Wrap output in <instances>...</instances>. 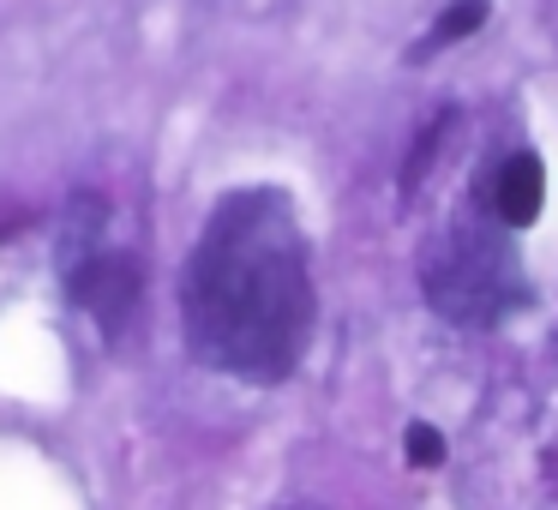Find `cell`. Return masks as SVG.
I'll list each match as a JSON object with an SVG mask.
<instances>
[{"label":"cell","instance_id":"5b68a950","mask_svg":"<svg viewBox=\"0 0 558 510\" xmlns=\"http://www.w3.org/2000/svg\"><path fill=\"white\" fill-rule=\"evenodd\" d=\"M486 0H450L445 13H438V25L426 31V49L421 54H433V49H450V42H462V37H474V31L486 25Z\"/></svg>","mask_w":558,"mask_h":510},{"label":"cell","instance_id":"52a82bcc","mask_svg":"<svg viewBox=\"0 0 558 510\" xmlns=\"http://www.w3.org/2000/svg\"><path fill=\"white\" fill-rule=\"evenodd\" d=\"M402 457H409L414 469H438V462H445V438H438V426L414 421L409 433H402Z\"/></svg>","mask_w":558,"mask_h":510},{"label":"cell","instance_id":"6da1fadb","mask_svg":"<svg viewBox=\"0 0 558 510\" xmlns=\"http://www.w3.org/2000/svg\"><path fill=\"white\" fill-rule=\"evenodd\" d=\"M313 265L289 198L253 186L210 210L181 289L186 349L205 366L277 385L313 342Z\"/></svg>","mask_w":558,"mask_h":510},{"label":"cell","instance_id":"3957f363","mask_svg":"<svg viewBox=\"0 0 558 510\" xmlns=\"http://www.w3.org/2000/svg\"><path fill=\"white\" fill-rule=\"evenodd\" d=\"M66 294H73V306H85L97 318L102 337H121L126 313L138 301V265L126 253H114V246H97L85 265L66 270Z\"/></svg>","mask_w":558,"mask_h":510},{"label":"cell","instance_id":"7a4b0ae2","mask_svg":"<svg viewBox=\"0 0 558 510\" xmlns=\"http://www.w3.org/2000/svg\"><path fill=\"white\" fill-rule=\"evenodd\" d=\"M421 282H426L433 313L450 318V325H469V330L498 325L505 313H517L529 301L517 258L505 253V222L498 217H493V229L486 222H462L445 246H433Z\"/></svg>","mask_w":558,"mask_h":510},{"label":"cell","instance_id":"8992f818","mask_svg":"<svg viewBox=\"0 0 558 510\" xmlns=\"http://www.w3.org/2000/svg\"><path fill=\"white\" fill-rule=\"evenodd\" d=\"M457 121H462V114H457V109H445V114H438V121H433V133L421 138V150H409V169H402V186H409V193H414V186L426 181V169H433V162H438L433 150L445 145L450 133H457Z\"/></svg>","mask_w":558,"mask_h":510},{"label":"cell","instance_id":"277c9868","mask_svg":"<svg viewBox=\"0 0 558 510\" xmlns=\"http://www.w3.org/2000/svg\"><path fill=\"white\" fill-rule=\"evenodd\" d=\"M541 205H546L541 157H534V150H510V157L498 162V181H493V217L505 222V229H534Z\"/></svg>","mask_w":558,"mask_h":510}]
</instances>
